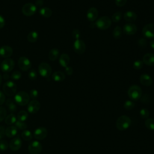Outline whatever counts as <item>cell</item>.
<instances>
[{"instance_id": "obj_1", "label": "cell", "mask_w": 154, "mask_h": 154, "mask_svg": "<svg viewBox=\"0 0 154 154\" xmlns=\"http://www.w3.org/2000/svg\"><path fill=\"white\" fill-rule=\"evenodd\" d=\"M131 125V119L125 115L120 116L116 120V128L119 131H125L128 129Z\"/></svg>"}, {"instance_id": "obj_2", "label": "cell", "mask_w": 154, "mask_h": 154, "mask_svg": "<svg viewBox=\"0 0 154 154\" xmlns=\"http://www.w3.org/2000/svg\"><path fill=\"white\" fill-rule=\"evenodd\" d=\"M29 96L26 92L20 91L15 94L14 100L17 105L20 106H24L29 103Z\"/></svg>"}, {"instance_id": "obj_3", "label": "cell", "mask_w": 154, "mask_h": 154, "mask_svg": "<svg viewBox=\"0 0 154 154\" xmlns=\"http://www.w3.org/2000/svg\"><path fill=\"white\" fill-rule=\"evenodd\" d=\"M128 95L132 100H137L142 96L141 88L138 85H132L128 90Z\"/></svg>"}, {"instance_id": "obj_4", "label": "cell", "mask_w": 154, "mask_h": 154, "mask_svg": "<svg viewBox=\"0 0 154 154\" xmlns=\"http://www.w3.org/2000/svg\"><path fill=\"white\" fill-rule=\"evenodd\" d=\"M4 93L7 96H13L14 95L17 91V85L12 81L5 82L2 87Z\"/></svg>"}, {"instance_id": "obj_5", "label": "cell", "mask_w": 154, "mask_h": 154, "mask_svg": "<svg viewBox=\"0 0 154 154\" xmlns=\"http://www.w3.org/2000/svg\"><path fill=\"white\" fill-rule=\"evenodd\" d=\"M96 26L102 30L109 28L111 25V19L108 16H102L95 22Z\"/></svg>"}, {"instance_id": "obj_6", "label": "cell", "mask_w": 154, "mask_h": 154, "mask_svg": "<svg viewBox=\"0 0 154 154\" xmlns=\"http://www.w3.org/2000/svg\"><path fill=\"white\" fill-rule=\"evenodd\" d=\"M39 74L44 78H48L52 73V68L47 63H42L38 66Z\"/></svg>"}, {"instance_id": "obj_7", "label": "cell", "mask_w": 154, "mask_h": 154, "mask_svg": "<svg viewBox=\"0 0 154 154\" xmlns=\"http://www.w3.org/2000/svg\"><path fill=\"white\" fill-rule=\"evenodd\" d=\"M37 11V7L31 2H28L24 4L22 8V13L26 16H31L34 15Z\"/></svg>"}, {"instance_id": "obj_8", "label": "cell", "mask_w": 154, "mask_h": 154, "mask_svg": "<svg viewBox=\"0 0 154 154\" xmlns=\"http://www.w3.org/2000/svg\"><path fill=\"white\" fill-rule=\"evenodd\" d=\"M14 61L13 59L8 58L5 59L1 64V69L4 73L11 72L14 67Z\"/></svg>"}, {"instance_id": "obj_9", "label": "cell", "mask_w": 154, "mask_h": 154, "mask_svg": "<svg viewBox=\"0 0 154 154\" xmlns=\"http://www.w3.org/2000/svg\"><path fill=\"white\" fill-rule=\"evenodd\" d=\"M18 66L22 71H27L31 67V62L26 57H21L18 60Z\"/></svg>"}, {"instance_id": "obj_10", "label": "cell", "mask_w": 154, "mask_h": 154, "mask_svg": "<svg viewBox=\"0 0 154 154\" xmlns=\"http://www.w3.org/2000/svg\"><path fill=\"white\" fill-rule=\"evenodd\" d=\"M28 151L30 154H39L42 150V145L38 141H32L28 146Z\"/></svg>"}, {"instance_id": "obj_11", "label": "cell", "mask_w": 154, "mask_h": 154, "mask_svg": "<svg viewBox=\"0 0 154 154\" xmlns=\"http://www.w3.org/2000/svg\"><path fill=\"white\" fill-rule=\"evenodd\" d=\"M143 35L149 38H154V23H148L142 29Z\"/></svg>"}, {"instance_id": "obj_12", "label": "cell", "mask_w": 154, "mask_h": 154, "mask_svg": "<svg viewBox=\"0 0 154 154\" xmlns=\"http://www.w3.org/2000/svg\"><path fill=\"white\" fill-rule=\"evenodd\" d=\"M40 102L35 99H33L28 103L27 110L31 114H35L40 110Z\"/></svg>"}, {"instance_id": "obj_13", "label": "cell", "mask_w": 154, "mask_h": 154, "mask_svg": "<svg viewBox=\"0 0 154 154\" xmlns=\"http://www.w3.org/2000/svg\"><path fill=\"white\" fill-rule=\"evenodd\" d=\"M48 135V130L44 127H39L35 129L33 135L34 137L38 140H42L46 137Z\"/></svg>"}, {"instance_id": "obj_14", "label": "cell", "mask_w": 154, "mask_h": 154, "mask_svg": "<svg viewBox=\"0 0 154 154\" xmlns=\"http://www.w3.org/2000/svg\"><path fill=\"white\" fill-rule=\"evenodd\" d=\"M73 49L75 52L77 54H82L85 51V44L82 40L80 39L76 40L73 43Z\"/></svg>"}, {"instance_id": "obj_15", "label": "cell", "mask_w": 154, "mask_h": 154, "mask_svg": "<svg viewBox=\"0 0 154 154\" xmlns=\"http://www.w3.org/2000/svg\"><path fill=\"white\" fill-rule=\"evenodd\" d=\"M22 140L19 137L13 138L9 143V147L11 150L17 151L19 150L22 146Z\"/></svg>"}, {"instance_id": "obj_16", "label": "cell", "mask_w": 154, "mask_h": 154, "mask_svg": "<svg viewBox=\"0 0 154 154\" xmlns=\"http://www.w3.org/2000/svg\"><path fill=\"white\" fill-rule=\"evenodd\" d=\"M13 52V49L10 46L4 45L0 48V56L3 58H9L12 55Z\"/></svg>"}, {"instance_id": "obj_17", "label": "cell", "mask_w": 154, "mask_h": 154, "mask_svg": "<svg viewBox=\"0 0 154 154\" xmlns=\"http://www.w3.org/2000/svg\"><path fill=\"white\" fill-rule=\"evenodd\" d=\"M137 31V28L136 25L132 23H128L124 25L123 28V31L126 35H134L136 33Z\"/></svg>"}, {"instance_id": "obj_18", "label": "cell", "mask_w": 154, "mask_h": 154, "mask_svg": "<svg viewBox=\"0 0 154 154\" xmlns=\"http://www.w3.org/2000/svg\"><path fill=\"white\" fill-rule=\"evenodd\" d=\"M98 10L95 7H91L87 13V18L90 22H93L96 20L98 17Z\"/></svg>"}, {"instance_id": "obj_19", "label": "cell", "mask_w": 154, "mask_h": 154, "mask_svg": "<svg viewBox=\"0 0 154 154\" xmlns=\"http://www.w3.org/2000/svg\"><path fill=\"white\" fill-rule=\"evenodd\" d=\"M140 81L142 85H143L144 86H147V87L150 86L153 83V80H152V77L146 73L142 74L140 76Z\"/></svg>"}, {"instance_id": "obj_20", "label": "cell", "mask_w": 154, "mask_h": 154, "mask_svg": "<svg viewBox=\"0 0 154 154\" xmlns=\"http://www.w3.org/2000/svg\"><path fill=\"white\" fill-rule=\"evenodd\" d=\"M143 62L149 66H154V54L147 53L143 57Z\"/></svg>"}, {"instance_id": "obj_21", "label": "cell", "mask_w": 154, "mask_h": 154, "mask_svg": "<svg viewBox=\"0 0 154 154\" xmlns=\"http://www.w3.org/2000/svg\"><path fill=\"white\" fill-rule=\"evenodd\" d=\"M124 19L128 22H135L137 18V15L133 11H127L123 14Z\"/></svg>"}, {"instance_id": "obj_22", "label": "cell", "mask_w": 154, "mask_h": 154, "mask_svg": "<svg viewBox=\"0 0 154 154\" xmlns=\"http://www.w3.org/2000/svg\"><path fill=\"white\" fill-rule=\"evenodd\" d=\"M17 134V128L15 126H9L5 130V135L8 138H12Z\"/></svg>"}, {"instance_id": "obj_23", "label": "cell", "mask_w": 154, "mask_h": 154, "mask_svg": "<svg viewBox=\"0 0 154 154\" xmlns=\"http://www.w3.org/2000/svg\"><path fill=\"white\" fill-rule=\"evenodd\" d=\"M70 62V57L67 54H63L59 58L60 64L64 67L68 66Z\"/></svg>"}, {"instance_id": "obj_24", "label": "cell", "mask_w": 154, "mask_h": 154, "mask_svg": "<svg viewBox=\"0 0 154 154\" xmlns=\"http://www.w3.org/2000/svg\"><path fill=\"white\" fill-rule=\"evenodd\" d=\"M40 14L45 18L50 17L52 14V11L51 8L47 7H43L40 8L39 10Z\"/></svg>"}, {"instance_id": "obj_25", "label": "cell", "mask_w": 154, "mask_h": 154, "mask_svg": "<svg viewBox=\"0 0 154 154\" xmlns=\"http://www.w3.org/2000/svg\"><path fill=\"white\" fill-rule=\"evenodd\" d=\"M66 76L63 72L60 71H57L53 73L52 75V78L54 81L56 82H61L64 80Z\"/></svg>"}, {"instance_id": "obj_26", "label": "cell", "mask_w": 154, "mask_h": 154, "mask_svg": "<svg viewBox=\"0 0 154 154\" xmlns=\"http://www.w3.org/2000/svg\"><path fill=\"white\" fill-rule=\"evenodd\" d=\"M5 104L9 110L10 112H11V113H14L17 110V106L16 105L15 102L11 99H8L6 100Z\"/></svg>"}, {"instance_id": "obj_27", "label": "cell", "mask_w": 154, "mask_h": 154, "mask_svg": "<svg viewBox=\"0 0 154 154\" xmlns=\"http://www.w3.org/2000/svg\"><path fill=\"white\" fill-rule=\"evenodd\" d=\"M59 50L57 48H53L52 49H51L49 52V54H48V58L49 59V60L51 61H55L56 60L58 56H59Z\"/></svg>"}, {"instance_id": "obj_28", "label": "cell", "mask_w": 154, "mask_h": 154, "mask_svg": "<svg viewBox=\"0 0 154 154\" xmlns=\"http://www.w3.org/2000/svg\"><path fill=\"white\" fill-rule=\"evenodd\" d=\"M38 38V34L35 31H32L29 32L27 35V40L30 43L35 42Z\"/></svg>"}, {"instance_id": "obj_29", "label": "cell", "mask_w": 154, "mask_h": 154, "mask_svg": "<svg viewBox=\"0 0 154 154\" xmlns=\"http://www.w3.org/2000/svg\"><path fill=\"white\" fill-rule=\"evenodd\" d=\"M16 121H17V117L13 113H11L8 116H6L5 118V123L8 125H12L14 124Z\"/></svg>"}, {"instance_id": "obj_30", "label": "cell", "mask_w": 154, "mask_h": 154, "mask_svg": "<svg viewBox=\"0 0 154 154\" xmlns=\"http://www.w3.org/2000/svg\"><path fill=\"white\" fill-rule=\"evenodd\" d=\"M122 32L123 30L122 28L119 26H116L112 31V36L114 38L119 39L122 37Z\"/></svg>"}, {"instance_id": "obj_31", "label": "cell", "mask_w": 154, "mask_h": 154, "mask_svg": "<svg viewBox=\"0 0 154 154\" xmlns=\"http://www.w3.org/2000/svg\"><path fill=\"white\" fill-rule=\"evenodd\" d=\"M28 114L26 111L24 110H22L19 111L17 114V120H19L21 122H25L28 119Z\"/></svg>"}, {"instance_id": "obj_32", "label": "cell", "mask_w": 154, "mask_h": 154, "mask_svg": "<svg viewBox=\"0 0 154 154\" xmlns=\"http://www.w3.org/2000/svg\"><path fill=\"white\" fill-rule=\"evenodd\" d=\"M21 136H22V138L25 141H29L32 138V134L31 132L29 130H26V129H25L22 132Z\"/></svg>"}, {"instance_id": "obj_33", "label": "cell", "mask_w": 154, "mask_h": 154, "mask_svg": "<svg viewBox=\"0 0 154 154\" xmlns=\"http://www.w3.org/2000/svg\"><path fill=\"white\" fill-rule=\"evenodd\" d=\"M145 126L150 131H154V119H147L144 122Z\"/></svg>"}, {"instance_id": "obj_34", "label": "cell", "mask_w": 154, "mask_h": 154, "mask_svg": "<svg viewBox=\"0 0 154 154\" xmlns=\"http://www.w3.org/2000/svg\"><path fill=\"white\" fill-rule=\"evenodd\" d=\"M122 17V13L120 11H117L114 13L111 17V20L114 22H119Z\"/></svg>"}, {"instance_id": "obj_35", "label": "cell", "mask_w": 154, "mask_h": 154, "mask_svg": "<svg viewBox=\"0 0 154 154\" xmlns=\"http://www.w3.org/2000/svg\"><path fill=\"white\" fill-rule=\"evenodd\" d=\"M124 108L127 110H131L135 107V103L132 100H126L123 105Z\"/></svg>"}, {"instance_id": "obj_36", "label": "cell", "mask_w": 154, "mask_h": 154, "mask_svg": "<svg viewBox=\"0 0 154 154\" xmlns=\"http://www.w3.org/2000/svg\"><path fill=\"white\" fill-rule=\"evenodd\" d=\"M15 126L19 129L25 130L27 128V125L24 122H21L19 120H17L14 123Z\"/></svg>"}, {"instance_id": "obj_37", "label": "cell", "mask_w": 154, "mask_h": 154, "mask_svg": "<svg viewBox=\"0 0 154 154\" xmlns=\"http://www.w3.org/2000/svg\"><path fill=\"white\" fill-rule=\"evenodd\" d=\"M140 116L143 119H148V117L149 116V110L147 108H141L140 111Z\"/></svg>"}, {"instance_id": "obj_38", "label": "cell", "mask_w": 154, "mask_h": 154, "mask_svg": "<svg viewBox=\"0 0 154 154\" xmlns=\"http://www.w3.org/2000/svg\"><path fill=\"white\" fill-rule=\"evenodd\" d=\"M9 147V144L6 140H0V150L5 151L8 149Z\"/></svg>"}, {"instance_id": "obj_39", "label": "cell", "mask_w": 154, "mask_h": 154, "mask_svg": "<svg viewBox=\"0 0 154 154\" xmlns=\"http://www.w3.org/2000/svg\"><path fill=\"white\" fill-rule=\"evenodd\" d=\"M143 64L144 63H143V61H141L140 60H137L134 62L133 67L136 70H139L143 67Z\"/></svg>"}, {"instance_id": "obj_40", "label": "cell", "mask_w": 154, "mask_h": 154, "mask_svg": "<svg viewBox=\"0 0 154 154\" xmlns=\"http://www.w3.org/2000/svg\"><path fill=\"white\" fill-rule=\"evenodd\" d=\"M28 76L31 80H35L37 78V73L35 69H31L28 74Z\"/></svg>"}, {"instance_id": "obj_41", "label": "cell", "mask_w": 154, "mask_h": 154, "mask_svg": "<svg viewBox=\"0 0 154 154\" xmlns=\"http://www.w3.org/2000/svg\"><path fill=\"white\" fill-rule=\"evenodd\" d=\"M22 76V74L21 73L18 71V70H16L14 72H13L11 75V78L13 79V80H15V81H17V80H19L20 79Z\"/></svg>"}, {"instance_id": "obj_42", "label": "cell", "mask_w": 154, "mask_h": 154, "mask_svg": "<svg viewBox=\"0 0 154 154\" xmlns=\"http://www.w3.org/2000/svg\"><path fill=\"white\" fill-rule=\"evenodd\" d=\"M7 116V111L4 107L0 106V122L4 120Z\"/></svg>"}, {"instance_id": "obj_43", "label": "cell", "mask_w": 154, "mask_h": 154, "mask_svg": "<svg viewBox=\"0 0 154 154\" xmlns=\"http://www.w3.org/2000/svg\"><path fill=\"white\" fill-rule=\"evenodd\" d=\"M38 93L36 89H32L30 90L29 96V97H31V99H36L38 97Z\"/></svg>"}, {"instance_id": "obj_44", "label": "cell", "mask_w": 154, "mask_h": 154, "mask_svg": "<svg viewBox=\"0 0 154 154\" xmlns=\"http://www.w3.org/2000/svg\"><path fill=\"white\" fill-rule=\"evenodd\" d=\"M72 37H73L74 38H75L76 40L79 39V37H80V36H81L80 31H79V29H73V31H72Z\"/></svg>"}, {"instance_id": "obj_45", "label": "cell", "mask_w": 154, "mask_h": 154, "mask_svg": "<svg viewBox=\"0 0 154 154\" xmlns=\"http://www.w3.org/2000/svg\"><path fill=\"white\" fill-rule=\"evenodd\" d=\"M127 2V0H115V3L118 7H123Z\"/></svg>"}, {"instance_id": "obj_46", "label": "cell", "mask_w": 154, "mask_h": 154, "mask_svg": "<svg viewBox=\"0 0 154 154\" xmlns=\"http://www.w3.org/2000/svg\"><path fill=\"white\" fill-rule=\"evenodd\" d=\"M65 72L67 75H72L73 74V70L71 67L67 66L65 67Z\"/></svg>"}, {"instance_id": "obj_47", "label": "cell", "mask_w": 154, "mask_h": 154, "mask_svg": "<svg viewBox=\"0 0 154 154\" xmlns=\"http://www.w3.org/2000/svg\"><path fill=\"white\" fill-rule=\"evenodd\" d=\"M5 94L4 92L0 90V105H2L5 102Z\"/></svg>"}, {"instance_id": "obj_48", "label": "cell", "mask_w": 154, "mask_h": 154, "mask_svg": "<svg viewBox=\"0 0 154 154\" xmlns=\"http://www.w3.org/2000/svg\"><path fill=\"white\" fill-rule=\"evenodd\" d=\"M138 44L140 46H141V47H144L146 44H147V42H146V40L144 38H140L138 40Z\"/></svg>"}, {"instance_id": "obj_49", "label": "cell", "mask_w": 154, "mask_h": 154, "mask_svg": "<svg viewBox=\"0 0 154 154\" xmlns=\"http://www.w3.org/2000/svg\"><path fill=\"white\" fill-rule=\"evenodd\" d=\"M5 25V20L1 15H0V29L4 28Z\"/></svg>"}, {"instance_id": "obj_50", "label": "cell", "mask_w": 154, "mask_h": 154, "mask_svg": "<svg viewBox=\"0 0 154 154\" xmlns=\"http://www.w3.org/2000/svg\"><path fill=\"white\" fill-rule=\"evenodd\" d=\"M5 128L2 126H0V140H1L5 135Z\"/></svg>"}, {"instance_id": "obj_51", "label": "cell", "mask_w": 154, "mask_h": 154, "mask_svg": "<svg viewBox=\"0 0 154 154\" xmlns=\"http://www.w3.org/2000/svg\"><path fill=\"white\" fill-rule=\"evenodd\" d=\"M44 1L43 0H37L35 2V5L37 7H41L43 5Z\"/></svg>"}, {"instance_id": "obj_52", "label": "cell", "mask_w": 154, "mask_h": 154, "mask_svg": "<svg viewBox=\"0 0 154 154\" xmlns=\"http://www.w3.org/2000/svg\"><path fill=\"white\" fill-rule=\"evenodd\" d=\"M9 77H10V76H9V75L8 74V73H4V74L3 76H2L3 79H5V80H7V79H8Z\"/></svg>"}, {"instance_id": "obj_53", "label": "cell", "mask_w": 154, "mask_h": 154, "mask_svg": "<svg viewBox=\"0 0 154 154\" xmlns=\"http://www.w3.org/2000/svg\"><path fill=\"white\" fill-rule=\"evenodd\" d=\"M150 47L152 48L153 49H154V40H152L150 41Z\"/></svg>"}, {"instance_id": "obj_54", "label": "cell", "mask_w": 154, "mask_h": 154, "mask_svg": "<svg viewBox=\"0 0 154 154\" xmlns=\"http://www.w3.org/2000/svg\"><path fill=\"white\" fill-rule=\"evenodd\" d=\"M2 76L0 74V86H1V83H2Z\"/></svg>"}, {"instance_id": "obj_55", "label": "cell", "mask_w": 154, "mask_h": 154, "mask_svg": "<svg viewBox=\"0 0 154 154\" xmlns=\"http://www.w3.org/2000/svg\"><path fill=\"white\" fill-rule=\"evenodd\" d=\"M43 154H47V153H43Z\"/></svg>"}]
</instances>
